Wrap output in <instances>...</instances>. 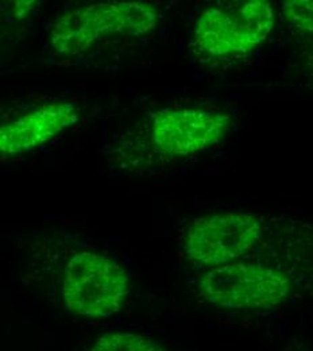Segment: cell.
<instances>
[{
  "label": "cell",
  "instance_id": "cell-8",
  "mask_svg": "<svg viewBox=\"0 0 313 351\" xmlns=\"http://www.w3.org/2000/svg\"><path fill=\"white\" fill-rule=\"evenodd\" d=\"M90 351H165V349L149 337L116 332L97 339Z\"/></svg>",
  "mask_w": 313,
  "mask_h": 351
},
{
  "label": "cell",
  "instance_id": "cell-4",
  "mask_svg": "<svg viewBox=\"0 0 313 351\" xmlns=\"http://www.w3.org/2000/svg\"><path fill=\"white\" fill-rule=\"evenodd\" d=\"M129 293V274L115 260L84 252L66 266L62 298L68 308L86 316L118 312Z\"/></svg>",
  "mask_w": 313,
  "mask_h": 351
},
{
  "label": "cell",
  "instance_id": "cell-3",
  "mask_svg": "<svg viewBox=\"0 0 313 351\" xmlns=\"http://www.w3.org/2000/svg\"><path fill=\"white\" fill-rule=\"evenodd\" d=\"M205 299L222 308L268 309L282 304L292 282L285 273L261 265L227 263L212 267L201 278Z\"/></svg>",
  "mask_w": 313,
  "mask_h": 351
},
{
  "label": "cell",
  "instance_id": "cell-7",
  "mask_svg": "<svg viewBox=\"0 0 313 351\" xmlns=\"http://www.w3.org/2000/svg\"><path fill=\"white\" fill-rule=\"evenodd\" d=\"M79 114L73 103L49 104L0 125V156L21 154L45 143L76 122Z\"/></svg>",
  "mask_w": 313,
  "mask_h": 351
},
{
  "label": "cell",
  "instance_id": "cell-2",
  "mask_svg": "<svg viewBox=\"0 0 313 351\" xmlns=\"http://www.w3.org/2000/svg\"><path fill=\"white\" fill-rule=\"evenodd\" d=\"M273 23V7L265 0L212 7L195 26V46L214 58L245 56L266 40Z\"/></svg>",
  "mask_w": 313,
  "mask_h": 351
},
{
  "label": "cell",
  "instance_id": "cell-9",
  "mask_svg": "<svg viewBox=\"0 0 313 351\" xmlns=\"http://www.w3.org/2000/svg\"><path fill=\"white\" fill-rule=\"evenodd\" d=\"M285 18L299 33L311 36L312 33V1L293 0L282 7Z\"/></svg>",
  "mask_w": 313,
  "mask_h": 351
},
{
  "label": "cell",
  "instance_id": "cell-6",
  "mask_svg": "<svg viewBox=\"0 0 313 351\" xmlns=\"http://www.w3.org/2000/svg\"><path fill=\"white\" fill-rule=\"evenodd\" d=\"M229 118L197 110L162 111L153 121L155 146L169 156H190L216 145L228 130Z\"/></svg>",
  "mask_w": 313,
  "mask_h": 351
},
{
  "label": "cell",
  "instance_id": "cell-1",
  "mask_svg": "<svg viewBox=\"0 0 313 351\" xmlns=\"http://www.w3.org/2000/svg\"><path fill=\"white\" fill-rule=\"evenodd\" d=\"M158 10L147 3H100L62 15L51 30V46L64 54H80L101 36H142L154 29Z\"/></svg>",
  "mask_w": 313,
  "mask_h": 351
},
{
  "label": "cell",
  "instance_id": "cell-5",
  "mask_svg": "<svg viewBox=\"0 0 313 351\" xmlns=\"http://www.w3.org/2000/svg\"><path fill=\"white\" fill-rule=\"evenodd\" d=\"M262 235L260 217L218 214L197 219L188 230L185 253L193 263L216 267L243 256Z\"/></svg>",
  "mask_w": 313,
  "mask_h": 351
}]
</instances>
